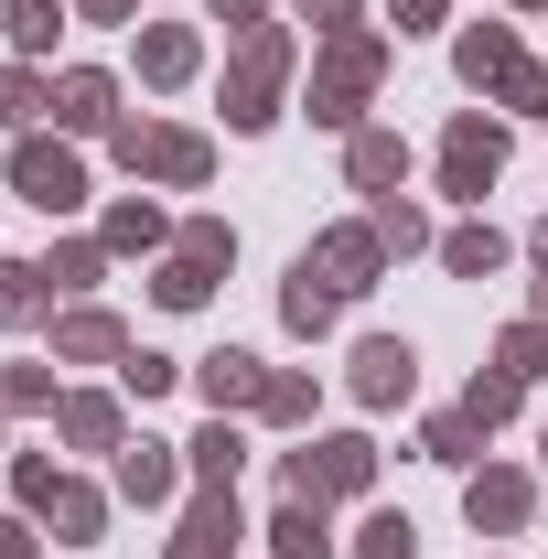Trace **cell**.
<instances>
[{
    "mask_svg": "<svg viewBox=\"0 0 548 559\" xmlns=\"http://www.w3.org/2000/svg\"><path fill=\"white\" fill-rule=\"evenodd\" d=\"M279 75H290V33L248 22L237 33V66H226V130H270L279 119Z\"/></svg>",
    "mask_w": 548,
    "mask_h": 559,
    "instance_id": "1",
    "label": "cell"
},
{
    "mask_svg": "<svg viewBox=\"0 0 548 559\" xmlns=\"http://www.w3.org/2000/svg\"><path fill=\"white\" fill-rule=\"evenodd\" d=\"M377 75H388V44H377V33H334V55L312 66V119H323V130H355L366 97H377Z\"/></svg>",
    "mask_w": 548,
    "mask_h": 559,
    "instance_id": "2",
    "label": "cell"
},
{
    "mask_svg": "<svg viewBox=\"0 0 548 559\" xmlns=\"http://www.w3.org/2000/svg\"><path fill=\"white\" fill-rule=\"evenodd\" d=\"M279 474H290V495H312V506H344V495H366V485H377V441H366V430L301 441V452H290Z\"/></svg>",
    "mask_w": 548,
    "mask_h": 559,
    "instance_id": "3",
    "label": "cell"
},
{
    "mask_svg": "<svg viewBox=\"0 0 548 559\" xmlns=\"http://www.w3.org/2000/svg\"><path fill=\"white\" fill-rule=\"evenodd\" d=\"M108 151H119L130 173H151V183H183V194L215 173L205 130H162V119H119V130H108Z\"/></svg>",
    "mask_w": 548,
    "mask_h": 559,
    "instance_id": "4",
    "label": "cell"
},
{
    "mask_svg": "<svg viewBox=\"0 0 548 559\" xmlns=\"http://www.w3.org/2000/svg\"><path fill=\"white\" fill-rule=\"evenodd\" d=\"M505 173V119H484V108H463L452 130H441V194H463V205H484V183Z\"/></svg>",
    "mask_w": 548,
    "mask_h": 559,
    "instance_id": "5",
    "label": "cell"
},
{
    "mask_svg": "<svg viewBox=\"0 0 548 559\" xmlns=\"http://www.w3.org/2000/svg\"><path fill=\"white\" fill-rule=\"evenodd\" d=\"M11 194L44 205V215H65V205H86V162H75L65 140H33V130H22V151H11Z\"/></svg>",
    "mask_w": 548,
    "mask_h": 559,
    "instance_id": "6",
    "label": "cell"
},
{
    "mask_svg": "<svg viewBox=\"0 0 548 559\" xmlns=\"http://www.w3.org/2000/svg\"><path fill=\"white\" fill-rule=\"evenodd\" d=\"M463 516H474V538H516V527L538 516V474H516V463H474Z\"/></svg>",
    "mask_w": 548,
    "mask_h": 559,
    "instance_id": "7",
    "label": "cell"
},
{
    "mask_svg": "<svg viewBox=\"0 0 548 559\" xmlns=\"http://www.w3.org/2000/svg\"><path fill=\"white\" fill-rule=\"evenodd\" d=\"M301 270H312V280H334L344 301H355V290H377L388 248H377V226H334V237H312V248H301Z\"/></svg>",
    "mask_w": 548,
    "mask_h": 559,
    "instance_id": "8",
    "label": "cell"
},
{
    "mask_svg": "<svg viewBox=\"0 0 548 559\" xmlns=\"http://www.w3.org/2000/svg\"><path fill=\"white\" fill-rule=\"evenodd\" d=\"M409 388H419V345L409 334H366V345H355V399H366V409H398Z\"/></svg>",
    "mask_w": 548,
    "mask_h": 559,
    "instance_id": "9",
    "label": "cell"
},
{
    "mask_svg": "<svg viewBox=\"0 0 548 559\" xmlns=\"http://www.w3.org/2000/svg\"><path fill=\"white\" fill-rule=\"evenodd\" d=\"M119 355H130V323L119 312H97V301L55 312V366H119Z\"/></svg>",
    "mask_w": 548,
    "mask_h": 559,
    "instance_id": "10",
    "label": "cell"
},
{
    "mask_svg": "<svg viewBox=\"0 0 548 559\" xmlns=\"http://www.w3.org/2000/svg\"><path fill=\"white\" fill-rule=\"evenodd\" d=\"M194 388H205V409L237 419V409H259V399H270V366H259L248 345H215L205 366H194Z\"/></svg>",
    "mask_w": 548,
    "mask_h": 559,
    "instance_id": "11",
    "label": "cell"
},
{
    "mask_svg": "<svg viewBox=\"0 0 548 559\" xmlns=\"http://www.w3.org/2000/svg\"><path fill=\"white\" fill-rule=\"evenodd\" d=\"M55 130H119V75L108 66H65L55 75Z\"/></svg>",
    "mask_w": 548,
    "mask_h": 559,
    "instance_id": "12",
    "label": "cell"
},
{
    "mask_svg": "<svg viewBox=\"0 0 548 559\" xmlns=\"http://www.w3.org/2000/svg\"><path fill=\"white\" fill-rule=\"evenodd\" d=\"M172 559H237V485H205L194 506H183V538H172Z\"/></svg>",
    "mask_w": 548,
    "mask_h": 559,
    "instance_id": "13",
    "label": "cell"
},
{
    "mask_svg": "<svg viewBox=\"0 0 548 559\" xmlns=\"http://www.w3.org/2000/svg\"><path fill=\"white\" fill-rule=\"evenodd\" d=\"M183 441H119L108 463H119V495L130 506H172V485H183V463H172Z\"/></svg>",
    "mask_w": 548,
    "mask_h": 559,
    "instance_id": "14",
    "label": "cell"
},
{
    "mask_svg": "<svg viewBox=\"0 0 548 559\" xmlns=\"http://www.w3.org/2000/svg\"><path fill=\"white\" fill-rule=\"evenodd\" d=\"M344 183H355V194H398V183H409V140L398 130H355L344 140Z\"/></svg>",
    "mask_w": 548,
    "mask_h": 559,
    "instance_id": "15",
    "label": "cell"
},
{
    "mask_svg": "<svg viewBox=\"0 0 548 559\" xmlns=\"http://www.w3.org/2000/svg\"><path fill=\"white\" fill-rule=\"evenodd\" d=\"M452 66H463V86H484V97H495V86L527 66V55H516V33H505V22H474V33L452 44Z\"/></svg>",
    "mask_w": 548,
    "mask_h": 559,
    "instance_id": "16",
    "label": "cell"
},
{
    "mask_svg": "<svg viewBox=\"0 0 548 559\" xmlns=\"http://www.w3.org/2000/svg\"><path fill=\"white\" fill-rule=\"evenodd\" d=\"M55 430H65L75 452H119V441H130V430H119V399H97V388L55 399Z\"/></svg>",
    "mask_w": 548,
    "mask_h": 559,
    "instance_id": "17",
    "label": "cell"
},
{
    "mask_svg": "<svg viewBox=\"0 0 548 559\" xmlns=\"http://www.w3.org/2000/svg\"><path fill=\"white\" fill-rule=\"evenodd\" d=\"M194 66H205V44H194L183 22H151V33H140V86H183Z\"/></svg>",
    "mask_w": 548,
    "mask_h": 559,
    "instance_id": "18",
    "label": "cell"
},
{
    "mask_svg": "<svg viewBox=\"0 0 548 559\" xmlns=\"http://www.w3.org/2000/svg\"><path fill=\"white\" fill-rule=\"evenodd\" d=\"M55 312V270L44 259H0V323L22 334V323H44Z\"/></svg>",
    "mask_w": 548,
    "mask_h": 559,
    "instance_id": "19",
    "label": "cell"
},
{
    "mask_svg": "<svg viewBox=\"0 0 548 559\" xmlns=\"http://www.w3.org/2000/svg\"><path fill=\"white\" fill-rule=\"evenodd\" d=\"M183 463H194V485H237V463H248V430H237V419L215 409L205 430L183 441Z\"/></svg>",
    "mask_w": 548,
    "mask_h": 559,
    "instance_id": "20",
    "label": "cell"
},
{
    "mask_svg": "<svg viewBox=\"0 0 548 559\" xmlns=\"http://www.w3.org/2000/svg\"><path fill=\"white\" fill-rule=\"evenodd\" d=\"M270 549L279 559H334V516H323L312 495H290V506L270 516Z\"/></svg>",
    "mask_w": 548,
    "mask_h": 559,
    "instance_id": "21",
    "label": "cell"
},
{
    "mask_svg": "<svg viewBox=\"0 0 548 559\" xmlns=\"http://www.w3.org/2000/svg\"><path fill=\"white\" fill-rule=\"evenodd\" d=\"M334 312H344V290H334V280L290 270V290H279V323H290V334H334Z\"/></svg>",
    "mask_w": 548,
    "mask_h": 559,
    "instance_id": "22",
    "label": "cell"
},
{
    "mask_svg": "<svg viewBox=\"0 0 548 559\" xmlns=\"http://www.w3.org/2000/svg\"><path fill=\"white\" fill-rule=\"evenodd\" d=\"M33 119H55V75L0 66V130H33Z\"/></svg>",
    "mask_w": 548,
    "mask_h": 559,
    "instance_id": "23",
    "label": "cell"
},
{
    "mask_svg": "<svg viewBox=\"0 0 548 559\" xmlns=\"http://www.w3.org/2000/svg\"><path fill=\"white\" fill-rule=\"evenodd\" d=\"M419 452H430V463H463V474H474V463H484V419H474V409H441L430 430H419Z\"/></svg>",
    "mask_w": 548,
    "mask_h": 559,
    "instance_id": "24",
    "label": "cell"
},
{
    "mask_svg": "<svg viewBox=\"0 0 548 559\" xmlns=\"http://www.w3.org/2000/svg\"><path fill=\"white\" fill-rule=\"evenodd\" d=\"M366 226H377V248H388V259H409V248H430V215H419L409 194H377V205H366Z\"/></svg>",
    "mask_w": 548,
    "mask_h": 559,
    "instance_id": "25",
    "label": "cell"
},
{
    "mask_svg": "<svg viewBox=\"0 0 548 559\" xmlns=\"http://www.w3.org/2000/svg\"><path fill=\"white\" fill-rule=\"evenodd\" d=\"M441 270L452 280H495L505 270V237H495V226H452V237H441Z\"/></svg>",
    "mask_w": 548,
    "mask_h": 559,
    "instance_id": "26",
    "label": "cell"
},
{
    "mask_svg": "<svg viewBox=\"0 0 548 559\" xmlns=\"http://www.w3.org/2000/svg\"><path fill=\"white\" fill-rule=\"evenodd\" d=\"M44 527H55V538H75V549H86V538L108 527V495H97V485H55V506H44Z\"/></svg>",
    "mask_w": 548,
    "mask_h": 559,
    "instance_id": "27",
    "label": "cell"
},
{
    "mask_svg": "<svg viewBox=\"0 0 548 559\" xmlns=\"http://www.w3.org/2000/svg\"><path fill=\"white\" fill-rule=\"evenodd\" d=\"M0 33H11V55H44L65 33V0H0Z\"/></svg>",
    "mask_w": 548,
    "mask_h": 559,
    "instance_id": "28",
    "label": "cell"
},
{
    "mask_svg": "<svg viewBox=\"0 0 548 559\" xmlns=\"http://www.w3.org/2000/svg\"><path fill=\"white\" fill-rule=\"evenodd\" d=\"M205 290H215V270H205V259H183V248H172L162 280H151V301H162V312H205Z\"/></svg>",
    "mask_w": 548,
    "mask_h": 559,
    "instance_id": "29",
    "label": "cell"
},
{
    "mask_svg": "<svg viewBox=\"0 0 548 559\" xmlns=\"http://www.w3.org/2000/svg\"><path fill=\"white\" fill-rule=\"evenodd\" d=\"M355 559H419V527L398 516V506H377V516L355 527Z\"/></svg>",
    "mask_w": 548,
    "mask_h": 559,
    "instance_id": "30",
    "label": "cell"
},
{
    "mask_svg": "<svg viewBox=\"0 0 548 559\" xmlns=\"http://www.w3.org/2000/svg\"><path fill=\"white\" fill-rule=\"evenodd\" d=\"M495 366H505L516 388H527V377H548V323H538V312H527V323H505V345H495Z\"/></svg>",
    "mask_w": 548,
    "mask_h": 559,
    "instance_id": "31",
    "label": "cell"
},
{
    "mask_svg": "<svg viewBox=\"0 0 548 559\" xmlns=\"http://www.w3.org/2000/svg\"><path fill=\"white\" fill-rule=\"evenodd\" d=\"M463 409H474L484 430H505V419L527 409V388H516V377H505V366H495V377H474V388H463Z\"/></svg>",
    "mask_w": 548,
    "mask_h": 559,
    "instance_id": "32",
    "label": "cell"
},
{
    "mask_svg": "<svg viewBox=\"0 0 548 559\" xmlns=\"http://www.w3.org/2000/svg\"><path fill=\"white\" fill-rule=\"evenodd\" d=\"M172 226H162V205H108V237L97 248H162Z\"/></svg>",
    "mask_w": 548,
    "mask_h": 559,
    "instance_id": "33",
    "label": "cell"
},
{
    "mask_svg": "<svg viewBox=\"0 0 548 559\" xmlns=\"http://www.w3.org/2000/svg\"><path fill=\"white\" fill-rule=\"evenodd\" d=\"M259 419H270V430H312V377H270Z\"/></svg>",
    "mask_w": 548,
    "mask_h": 559,
    "instance_id": "34",
    "label": "cell"
},
{
    "mask_svg": "<svg viewBox=\"0 0 548 559\" xmlns=\"http://www.w3.org/2000/svg\"><path fill=\"white\" fill-rule=\"evenodd\" d=\"M172 377H183V366H172V355H151V345H130V355H119V388H130V399H162Z\"/></svg>",
    "mask_w": 548,
    "mask_h": 559,
    "instance_id": "35",
    "label": "cell"
},
{
    "mask_svg": "<svg viewBox=\"0 0 548 559\" xmlns=\"http://www.w3.org/2000/svg\"><path fill=\"white\" fill-rule=\"evenodd\" d=\"M0 409L22 419V409H55V377L44 366H0Z\"/></svg>",
    "mask_w": 548,
    "mask_h": 559,
    "instance_id": "36",
    "label": "cell"
},
{
    "mask_svg": "<svg viewBox=\"0 0 548 559\" xmlns=\"http://www.w3.org/2000/svg\"><path fill=\"white\" fill-rule=\"evenodd\" d=\"M183 259L226 270V259H237V226H226V215H194V226H183Z\"/></svg>",
    "mask_w": 548,
    "mask_h": 559,
    "instance_id": "37",
    "label": "cell"
},
{
    "mask_svg": "<svg viewBox=\"0 0 548 559\" xmlns=\"http://www.w3.org/2000/svg\"><path fill=\"white\" fill-rule=\"evenodd\" d=\"M97 259H108V248H86V237H75V248H55V259H44V270H55V290H97Z\"/></svg>",
    "mask_w": 548,
    "mask_h": 559,
    "instance_id": "38",
    "label": "cell"
},
{
    "mask_svg": "<svg viewBox=\"0 0 548 559\" xmlns=\"http://www.w3.org/2000/svg\"><path fill=\"white\" fill-rule=\"evenodd\" d=\"M55 485H65V474H55V463H44V452H22V463H11V495H22V506H33V516H44V506H55Z\"/></svg>",
    "mask_w": 548,
    "mask_h": 559,
    "instance_id": "39",
    "label": "cell"
},
{
    "mask_svg": "<svg viewBox=\"0 0 548 559\" xmlns=\"http://www.w3.org/2000/svg\"><path fill=\"white\" fill-rule=\"evenodd\" d=\"M495 97H505L516 119H548V66H516V75H505V86H495Z\"/></svg>",
    "mask_w": 548,
    "mask_h": 559,
    "instance_id": "40",
    "label": "cell"
},
{
    "mask_svg": "<svg viewBox=\"0 0 548 559\" xmlns=\"http://www.w3.org/2000/svg\"><path fill=\"white\" fill-rule=\"evenodd\" d=\"M301 22L312 33H355V0H301Z\"/></svg>",
    "mask_w": 548,
    "mask_h": 559,
    "instance_id": "41",
    "label": "cell"
},
{
    "mask_svg": "<svg viewBox=\"0 0 548 559\" xmlns=\"http://www.w3.org/2000/svg\"><path fill=\"white\" fill-rule=\"evenodd\" d=\"M0 559H44L33 549V516H0Z\"/></svg>",
    "mask_w": 548,
    "mask_h": 559,
    "instance_id": "42",
    "label": "cell"
},
{
    "mask_svg": "<svg viewBox=\"0 0 548 559\" xmlns=\"http://www.w3.org/2000/svg\"><path fill=\"white\" fill-rule=\"evenodd\" d=\"M140 0H75V22H130Z\"/></svg>",
    "mask_w": 548,
    "mask_h": 559,
    "instance_id": "43",
    "label": "cell"
},
{
    "mask_svg": "<svg viewBox=\"0 0 548 559\" xmlns=\"http://www.w3.org/2000/svg\"><path fill=\"white\" fill-rule=\"evenodd\" d=\"M215 22H237V33H248V22H259V11H270V0H205Z\"/></svg>",
    "mask_w": 548,
    "mask_h": 559,
    "instance_id": "44",
    "label": "cell"
},
{
    "mask_svg": "<svg viewBox=\"0 0 548 559\" xmlns=\"http://www.w3.org/2000/svg\"><path fill=\"white\" fill-rule=\"evenodd\" d=\"M441 22V0H398V33H430Z\"/></svg>",
    "mask_w": 548,
    "mask_h": 559,
    "instance_id": "45",
    "label": "cell"
},
{
    "mask_svg": "<svg viewBox=\"0 0 548 559\" xmlns=\"http://www.w3.org/2000/svg\"><path fill=\"white\" fill-rule=\"evenodd\" d=\"M527 259H538V270H548V215H538V226H527Z\"/></svg>",
    "mask_w": 548,
    "mask_h": 559,
    "instance_id": "46",
    "label": "cell"
},
{
    "mask_svg": "<svg viewBox=\"0 0 548 559\" xmlns=\"http://www.w3.org/2000/svg\"><path fill=\"white\" fill-rule=\"evenodd\" d=\"M538 323H548V270H538Z\"/></svg>",
    "mask_w": 548,
    "mask_h": 559,
    "instance_id": "47",
    "label": "cell"
},
{
    "mask_svg": "<svg viewBox=\"0 0 548 559\" xmlns=\"http://www.w3.org/2000/svg\"><path fill=\"white\" fill-rule=\"evenodd\" d=\"M516 11H548V0H516Z\"/></svg>",
    "mask_w": 548,
    "mask_h": 559,
    "instance_id": "48",
    "label": "cell"
},
{
    "mask_svg": "<svg viewBox=\"0 0 548 559\" xmlns=\"http://www.w3.org/2000/svg\"><path fill=\"white\" fill-rule=\"evenodd\" d=\"M538 463H548V430H538Z\"/></svg>",
    "mask_w": 548,
    "mask_h": 559,
    "instance_id": "49",
    "label": "cell"
},
{
    "mask_svg": "<svg viewBox=\"0 0 548 559\" xmlns=\"http://www.w3.org/2000/svg\"><path fill=\"white\" fill-rule=\"evenodd\" d=\"M0 419H11V409H0Z\"/></svg>",
    "mask_w": 548,
    "mask_h": 559,
    "instance_id": "50",
    "label": "cell"
}]
</instances>
